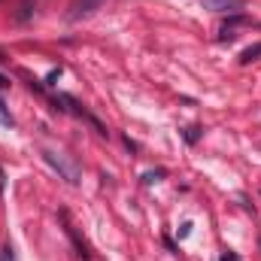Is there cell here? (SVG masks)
<instances>
[{"mask_svg":"<svg viewBox=\"0 0 261 261\" xmlns=\"http://www.w3.org/2000/svg\"><path fill=\"white\" fill-rule=\"evenodd\" d=\"M161 176H164V173H161V170H158V173H146V176H143V179H146V182H149V186H152V182H158V179H161Z\"/></svg>","mask_w":261,"mask_h":261,"instance_id":"ba28073f","label":"cell"},{"mask_svg":"<svg viewBox=\"0 0 261 261\" xmlns=\"http://www.w3.org/2000/svg\"><path fill=\"white\" fill-rule=\"evenodd\" d=\"M100 6H103V0H76V3H73V12H70V18H73V21H79V18H88V15H94Z\"/></svg>","mask_w":261,"mask_h":261,"instance_id":"277c9868","label":"cell"},{"mask_svg":"<svg viewBox=\"0 0 261 261\" xmlns=\"http://www.w3.org/2000/svg\"><path fill=\"white\" fill-rule=\"evenodd\" d=\"M6 85H9V79H6V76H0V88H6Z\"/></svg>","mask_w":261,"mask_h":261,"instance_id":"8fae6325","label":"cell"},{"mask_svg":"<svg viewBox=\"0 0 261 261\" xmlns=\"http://www.w3.org/2000/svg\"><path fill=\"white\" fill-rule=\"evenodd\" d=\"M3 189H6V176H3V170H0V195H3Z\"/></svg>","mask_w":261,"mask_h":261,"instance_id":"30bf717a","label":"cell"},{"mask_svg":"<svg viewBox=\"0 0 261 261\" xmlns=\"http://www.w3.org/2000/svg\"><path fill=\"white\" fill-rule=\"evenodd\" d=\"M0 261H15V249H12L9 243H6V246L0 249Z\"/></svg>","mask_w":261,"mask_h":261,"instance_id":"52a82bcc","label":"cell"},{"mask_svg":"<svg viewBox=\"0 0 261 261\" xmlns=\"http://www.w3.org/2000/svg\"><path fill=\"white\" fill-rule=\"evenodd\" d=\"M0 125H3V128H12V125H15V119H12V113L6 110L3 100H0Z\"/></svg>","mask_w":261,"mask_h":261,"instance_id":"8992f818","label":"cell"},{"mask_svg":"<svg viewBox=\"0 0 261 261\" xmlns=\"http://www.w3.org/2000/svg\"><path fill=\"white\" fill-rule=\"evenodd\" d=\"M186 140H189V143H195V140H197V128H189V134H186Z\"/></svg>","mask_w":261,"mask_h":261,"instance_id":"9c48e42d","label":"cell"},{"mask_svg":"<svg viewBox=\"0 0 261 261\" xmlns=\"http://www.w3.org/2000/svg\"><path fill=\"white\" fill-rule=\"evenodd\" d=\"M258 246H261V237H258Z\"/></svg>","mask_w":261,"mask_h":261,"instance_id":"7c38bea8","label":"cell"},{"mask_svg":"<svg viewBox=\"0 0 261 261\" xmlns=\"http://www.w3.org/2000/svg\"><path fill=\"white\" fill-rule=\"evenodd\" d=\"M55 103H67L64 110H70V113H76L79 119H85V122H88L91 128L97 130V134H100V137H107V128H103V125H100V122H97V119H94L91 113H85V110H82V103H79V100H73L70 94H58V97H55Z\"/></svg>","mask_w":261,"mask_h":261,"instance_id":"7a4b0ae2","label":"cell"},{"mask_svg":"<svg viewBox=\"0 0 261 261\" xmlns=\"http://www.w3.org/2000/svg\"><path fill=\"white\" fill-rule=\"evenodd\" d=\"M203 9H213V12H231L237 15L240 9H246V0H200Z\"/></svg>","mask_w":261,"mask_h":261,"instance_id":"3957f363","label":"cell"},{"mask_svg":"<svg viewBox=\"0 0 261 261\" xmlns=\"http://www.w3.org/2000/svg\"><path fill=\"white\" fill-rule=\"evenodd\" d=\"M258 58H261V43H255V46H249V49L240 52V64H252V61H258Z\"/></svg>","mask_w":261,"mask_h":261,"instance_id":"5b68a950","label":"cell"},{"mask_svg":"<svg viewBox=\"0 0 261 261\" xmlns=\"http://www.w3.org/2000/svg\"><path fill=\"white\" fill-rule=\"evenodd\" d=\"M43 158H46V164H52L61 176H64L70 186H79V167L73 164V161H67L61 152H52V149H43Z\"/></svg>","mask_w":261,"mask_h":261,"instance_id":"6da1fadb","label":"cell"}]
</instances>
